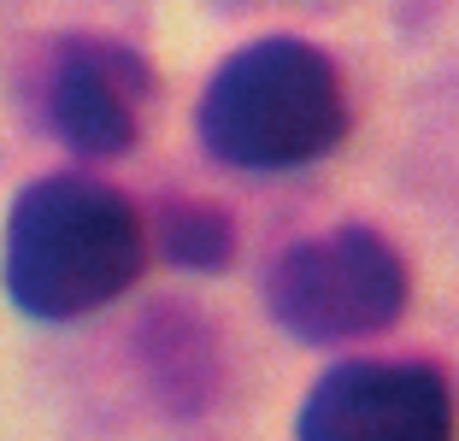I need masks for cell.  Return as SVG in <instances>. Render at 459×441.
Instances as JSON below:
<instances>
[{
  "mask_svg": "<svg viewBox=\"0 0 459 441\" xmlns=\"http://www.w3.org/2000/svg\"><path fill=\"white\" fill-rule=\"evenodd\" d=\"M148 259L142 218L95 177H41L6 212L0 277L13 307L41 324H71L112 307Z\"/></svg>",
  "mask_w": 459,
  "mask_h": 441,
  "instance_id": "6da1fadb",
  "label": "cell"
},
{
  "mask_svg": "<svg viewBox=\"0 0 459 441\" xmlns=\"http://www.w3.org/2000/svg\"><path fill=\"white\" fill-rule=\"evenodd\" d=\"M348 130L342 77L312 41L265 36L212 71L201 94V142L236 171H295L325 160Z\"/></svg>",
  "mask_w": 459,
  "mask_h": 441,
  "instance_id": "7a4b0ae2",
  "label": "cell"
},
{
  "mask_svg": "<svg viewBox=\"0 0 459 441\" xmlns=\"http://www.w3.org/2000/svg\"><path fill=\"white\" fill-rule=\"evenodd\" d=\"M265 312L307 348L359 342L406 312V265L377 229L342 224L295 241L265 277Z\"/></svg>",
  "mask_w": 459,
  "mask_h": 441,
  "instance_id": "3957f363",
  "label": "cell"
},
{
  "mask_svg": "<svg viewBox=\"0 0 459 441\" xmlns=\"http://www.w3.org/2000/svg\"><path fill=\"white\" fill-rule=\"evenodd\" d=\"M295 429L307 441H447L454 388L424 359H348L312 383Z\"/></svg>",
  "mask_w": 459,
  "mask_h": 441,
  "instance_id": "277c9868",
  "label": "cell"
},
{
  "mask_svg": "<svg viewBox=\"0 0 459 441\" xmlns=\"http://www.w3.org/2000/svg\"><path fill=\"white\" fill-rule=\"evenodd\" d=\"M153 94L148 59L112 36H65L41 65V118L71 153L112 160L135 142Z\"/></svg>",
  "mask_w": 459,
  "mask_h": 441,
  "instance_id": "5b68a950",
  "label": "cell"
},
{
  "mask_svg": "<svg viewBox=\"0 0 459 441\" xmlns=\"http://www.w3.org/2000/svg\"><path fill=\"white\" fill-rule=\"evenodd\" d=\"M160 247L183 271H218V265H230L236 229H230V218L212 201H171L160 212Z\"/></svg>",
  "mask_w": 459,
  "mask_h": 441,
  "instance_id": "8992f818",
  "label": "cell"
}]
</instances>
